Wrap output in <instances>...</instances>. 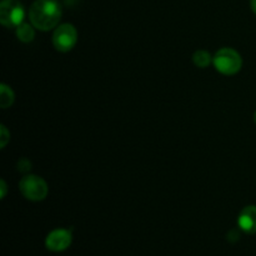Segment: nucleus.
<instances>
[{
  "label": "nucleus",
  "mask_w": 256,
  "mask_h": 256,
  "mask_svg": "<svg viewBox=\"0 0 256 256\" xmlns=\"http://www.w3.org/2000/svg\"><path fill=\"white\" fill-rule=\"evenodd\" d=\"M29 19L34 28L42 32H49L59 24L62 8L56 0H36L30 6Z\"/></svg>",
  "instance_id": "f257e3e1"
},
{
  "label": "nucleus",
  "mask_w": 256,
  "mask_h": 256,
  "mask_svg": "<svg viewBox=\"0 0 256 256\" xmlns=\"http://www.w3.org/2000/svg\"><path fill=\"white\" fill-rule=\"evenodd\" d=\"M215 69L224 75H235L242 70V55L232 48H222L218 50L212 58Z\"/></svg>",
  "instance_id": "f03ea898"
},
{
  "label": "nucleus",
  "mask_w": 256,
  "mask_h": 256,
  "mask_svg": "<svg viewBox=\"0 0 256 256\" xmlns=\"http://www.w3.org/2000/svg\"><path fill=\"white\" fill-rule=\"evenodd\" d=\"M19 190L25 199L30 202H42L46 198L48 184L42 178L38 175H25L19 182Z\"/></svg>",
  "instance_id": "7ed1b4c3"
},
{
  "label": "nucleus",
  "mask_w": 256,
  "mask_h": 256,
  "mask_svg": "<svg viewBox=\"0 0 256 256\" xmlns=\"http://www.w3.org/2000/svg\"><path fill=\"white\" fill-rule=\"evenodd\" d=\"M25 10L19 0H2L0 2V22L5 28H15L24 22Z\"/></svg>",
  "instance_id": "20e7f679"
},
{
  "label": "nucleus",
  "mask_w": 256,
  "mask_h": 256,
  "mask_svg": "<svg viewBox=\"0 0 256 256\" xmlns=\"http://www.w3.org/2000/svg\"><path fill=\"white\" fill-rule=\"evenodd\" d=\"M78 32L74 25L62 24L52 34V45L60 52H68L76 45Z\"/></svg>",
  "instance_id": "39448f33"
},
{
  "label": "nucleus",
  "mask_w": 256,
  "mask_h": 256,
  "mask_svg": "<svg viewBox=\"0 0 256 256\" xmlns=\"http://www.w3.org/2000/svg\"><path fill=\"white\" fill-rule=\"evenodd\" d=\"M72 232L66 229H55L49 232L45 239V246L52 252H60L66 250L72 245Z\"/></svg>",
  "instance_id": "423d86ee"
},
{
  "label": "nucleus",
  "mask_w": 256,
  "mask_h": 256,
  "mask_svg": "<svg viewBox=\"0 0 256 256\" xmlns=\"http://www.w3.org/2000/svg\"><path fill=\"white\" fill-rule=\"evenodd\" d=\"M238 225L245 234H256V206L249 205L244 208L238 218Z\"/></svg>",
  "instance_id": "0eeeda50"
},
{
  "label": "nucleus",
  "mask_w": 256,
  "mask_h": 256,
  "mask_svg": "<svg viewBox=\"0 0 256 256\" xmlns=\"http://www.w3.org/2000/svg\"><path fill=\"white\" fill-rule=\"evenodd\" d=\"M16 36L20 42H30L35 38L34 25H30L28 22H22L16 28Z\"/></svg>",
  "instance_id": "6e6552de"
},
{
  "label": "nucleus",
  "mask_w": 256,
  "mask_h": 256,
  "mask_svg": "<svg viewBox=\"0 0 256 256\" xmlns=\"http://www.w3.org/2000/svg\"><path fill=\"white\" fill-rule=\"evenodd\" d=\"M212 58L214 56H212V54L206 52V50H196L194 55H192V62H194V64L198 68L205 69V68H208L212 62Z\"/></svg>",
  "instance_id": "1a4fd4ad"
},
{
  "label": "nucleus",
  "mask_w": 256,
  "mask_h": 256,
  "mask_svg": "<svg viewBox=\"0 0 256 256\" xmlns=\"http://www.w3.org/2000/svg\"><path fill=\"white\" fill-rule=\"evenodd\" d=\"M15 99L14 92L12 90V88L8 86V85L2 84L0 85V106L2 109H8L12 105Z\"/></svg>",
  "instance_id": "9d476101"
},
{
  "label": "nucleus",
  "mask_w": 256,
  "mask_h": 256,
  "mask_svg": "<svg viewBox=\"0 0 256 256\" xmlns=\"http://www.w3.org/2000/svg\"><path fill=\"white\" fill-rule=\"evenodd\" d=\"M9 140H10L9 132H8L5 125H2V126H0V146H2V149H4L5 145L8 144Z\"/></svg>",
  "instance_id": "9b49d317"
},
{
  "label": "nucleus",
  "mask_w": 256,
  "mask_h": 256,
  "mask_svg": "<svg viewBox=\"0 0 256 256\" xmlns=\"http://www.w3.org/2000/svg\"><path fill=\"white\" fill-rule=\"evenodd\" d=\"M0 189H2V199H4L5 195H6V182L4 180H0Z\"/></svg>",
  "instance_id": "f8f14e48"
},
{
  "label": "nucleus",
  "mask_w": 256,
  "mask_h": 256,
  "mask_svg": "<svg viewBox=\"0 0 256 256\" xmlns=\"http://www.w3.org/2000/svg\"><path fill=\"white\" fill-rule=\"evenodd\" d=\"M250 8H252V12L256 15V0H250Z\"/></svg>",
  "instance_id": "ddd939ff"
},
{
  "label": "nucleus",
  "mask_w": 256,
  "mask_h": 256,
  "mask_svg": "<svg viewBox=\"0 0 256 256\" xmlns=\"http://www.w3.org/2000/svg\"><path fill=\"white\" fill-rule=\"evenodd\" d=\"M254 122H255V124H256V112H255V114H254Z\"/></svg>",
  "instance_id": "4468645a"
}]
</instances>
